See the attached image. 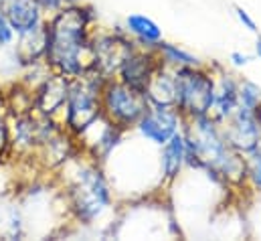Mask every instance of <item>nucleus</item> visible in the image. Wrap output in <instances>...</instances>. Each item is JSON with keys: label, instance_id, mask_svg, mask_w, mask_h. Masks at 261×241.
I'll use <instances>...</instances> for the list:
<instances>
[{"label": "nucleus", "instance_id": "obj_1", "mask_svg": "<svg viewBox=\"0 0 261 241\" xmlns=\"http://www.w3.org/2000/svg\"><path fill=\"white\" fill-rule=\"evenodd\" d=\"M87 14L79 6H65L47 25V63L69 79L93 69V47L87 35Z\"/></svg>", "mask_w": 261, "mask_h": 241}, {"label": "nucleus", "instance_id": "obj_2", "mask_svg": "<svg viewBox=\"0 0 261 241\" xmlns=\"http://www.w3.org/2000/svg\"><path fill=\"white\" fill-rule=\"evenodd\" d=\"M187 164L204 168L227 182L245 181V158L233 150L223 138L221 126L213 116H198L185 120Z\"/></svg>", "mask_w": 261, "mask_h": 241}, {"label": "nucleus", "instance_id": "obj_3", "mask_svg": "<svg viewBox=\"0 0 261 241\" xmlns=\"http://www.w3.org/2000/svg\"><path fill=\"white\" fill-rule=\"evenodd\" d=\"M71 209L83 223H93L112 207V190L106 177L93 164H81L69 184Z\"/></svg>", "mask_w": 261, "mask_h": 241}, {"label": "nucleus", "instance_id": "obj_4", "mask_svg": "<svg viewBox=\"0 0 261 241\" xmlns=\"http://www.w3.org/2000/svg\"><path fill=\"white\" fill-rule=\"evenodd\" d=\"M150 102L142 89H136L122 79H108L101 85V116L118 130L136 128L146 114Z\"/></svg>", "mask_w": 261, "mask_h": 241}, {"label": "nucleus", "instance_id": "obj_5", "mask_svg": "<svg viewBox=\"0 0 261 241\" xmlns=\"http://www.w3.org/2000/svg\"><path fill=\"white\" fill-rule=\"evenodd\" d=\"M176 81V110L185 120L211 116L215 98V77L202 67L174 69Z\"/></svg>", "mask_w": 261, "mask_h": 241}, {"label": "nucleus", "instance_id": "obj_6", "mask_svg": "<svg viewBox=\"0 0 261 241\" xmlns=\"http://www.w3.org/2000/svg\"><path fill=\"white\" fill-rule=\"evenodd\" d=\"M101 85L89 71L69 81L65 102V122L77 134L101 116Z\"/></svg>", "mask_w": 261, "mask_h": 241}, {"label": "nucleus", "instance_id": "obj_7", "mask_svg": "<svg viewBox=\"0 0 261 241\" xmlns=\"http://www.w3.org/2000/svg\"><path fill=\"white\" fill-rule=\"evenodd\" d=\"M223 138L239 154L261 148V122L255 110L237 108L227 120L219 122Z\"/></svg>", "mask_w": 261, "mask_h": 241}, {"label": "nucleus", "instance_id": "obj_8", "mask_svg": "<svg viewBox=\"0 0 261 241\" xmlns=\"http://www.w3.org/2000/svg\"><path fill=\"white\" fill-rule=\"evenodd\" d=\"M180 126H185V118L176 108L150 106L146 114L138 120L136 130L148 142L164 146L176 132H180Z\"/></svg>", "mask_w": 261, "mask_h": 241}, {"label": "nucleus", "instance_id": "obj_9", "mask_svg": "<svg viewBox=\"0 0 261 241\" xmlns=\"http://www.w3.org/2000/svg\"><path fill=\"white\" fill-rule=\"evenodd\" d=\"M160 57L156 53V49H134L124 57V61L118 67V79H122L124 83H128L136 89H146L148 81L152 79V75L156 73V69L160 67Z\"/></svg>", "mask_w": 261, "mask_h": 241}, {"label": "nucleus", "instance_id": "obj_10", "mask_svg": "<svg viewBox=\"0 0 261 241\" xmlns=\"http://www.w3.org/2000/svg\"><path fill=\"white\" fill-rule=\"evenodd\" d=\"M0 8L4 10L14 35H24L45 25L43 8L39 6L37 0H4Z\"/></svg>", "mask_w": 261, "mask_h": 241}, {"label": "nucleus", "instance_id": "obj_11", "mask_svg": "<svg viewBox=\"0 0 261 241\" xmlns=\"http://www.w3.org/2000/svg\"><path fill=\"white\" fill-rule=\"evenodd\" d=\"M150 106H166L176 108V81H174V69L160 65L152 79L148 81L144 89Z\"/></svg>", "mask_w": 261, "mask_h": 241}, {"label": "nucleus", "instance_id": "obj_12", "mask_svg": "<svg viewBox=\"0 0 261 241\" xmlns=\"http://www.w3.org/2000/svg\"><path fill=\"white\" fill-rule=\"evenodd\" d=\"M237 87H239V81L229 73H221V77L215 79V98H213L211 116L217 122L227 120L239 108Z\"/></svg>", "mask_w": 261, "mask_h": 241}, {"label": "nucleus", "instance_id": "obj_13", "mask_svg": "<svg viewBox=\"0 0 261 241\" xmlns=\"http://www.w3.org/2000/svg\"><path fill=\"white\" fill-rule=\"evenodd\" d=\"M69 77L55 73L53 77H49L43 87L37 91V106L43 114H53L57 110H61L67 102V93H69Z\"/></svg>", "mask_w": 261, "mask_h": 241}, {"label": "nucleus", "instance_id": "obj_14", "mask_svg": "<svg viewBox=\"0 0 261 241\" xmlns=\"http://www.w3.org/2000/svg\"><path fill=\"white\" fill-rule=\"evenodd\" d=\"M162 148V156H160V166H162V175L166 181H174L182 166L187 164V140L182 130L176 132Z\"/></svg>", "mask_w": 261, "mask_h": 241}, {"label": "nucleus", "instance_id": "obj_15", "mask_svg": "<svg viewBox=\"0 0 261 241\" xmlns=\"http://www.w3.org/2000/svg\"><path fill=\"white\" fill-rule=\"evenodd\" d=\"M47 41H49L47 25H41V27H37L31 33L18 35V45H16L14 55L22 61V63H35V61H39L41 57H45V53H47Z\"/></svg>", "mask_w": 261, "mask_h": 241}, {"label": "nucleus", "instance_id": "obj_16", "mask_svg": "<svg viewBox=\"0 0 261 241\" xmlns=\"http://www.w3.org/2000/svg\"><path fill=\"white\" fill-rule=\"evenodd\" d=\"M126 29L146 49H154L162 41V29L146 14H130L126 18Z\"/></svg>", "mask_w": 261, "mask_h": 241}, {"label": "nucleus", "instance_id": "obj_17", "mask_svg": "<svg viewBox=\"0 0 261 241\" xmlns=\"http://www.w3.org/2000/svg\"><path fill=\"white\" fill-rule=\"evenodd\" d=\"M156 53L160 57V63L170 67V69H182V67H200L198 57H195L193 53L185 51L182 47L174 45V43H164L160 41L156 47Z\"/></svg>", "mask_w": 261, "mask_h": 241}, {"label": "nucleus", "instance_id": "obj_18", "mask_svg": "<svg viewBox=\"0 0 261 241\" xmlns=\"http://www.w3.org/2000/svg\"><path fill=\"white\" fill-rule=\"evenodd\" d=\"M237 98H239V108H247V110H255V112L261 108V87L249 79L239 81Z\"/></svg>", "mask_w": 261, "mask_h": 241}, {"label": "nucleus", "instance_id": "obj_19", "mask_svg": "<svg viewBox=\"0 0 261 241\" xmlns=\"http://www.w3.org/2000/svg\"><path fill=\"white\" fill-rule=\"evenodd\" d=\"M243 158H245V181L255 190H261V148L243 154Z\"/></svg>", "mask_w": 261, "mask_h": 241}, {"label": "nucleus", "instance_id": "obj_20", "mask_svg": "<svg viewBox=\"0 0 261 241\" xmlns=\"http://www.w3.org/2000/svg\"><path fill=\"white\" fill-rule=\"evenodd\" d=\"M12 41H14V31H12V27H10L4 10L0 8V49L10 47Z\"/></svg>", "mask_w": 261, "mask_h": 241}, {"label": "nucleus", "instance_id": "obj_21", "mask_svg": "<svg viewBox=\"0 0 261 241\" xmlns=\"http://www.w3.org/2000/svg\"><path fill=\"white\" fill-rule=\"evenodd\" d=\"M235 14H237V20L247 29V31H251V33H257V25H255V20L251 18V14L245 10V8H241V6H235Z\"/></svg>", "mask_w": 261, "mask_h": 241}, {"label": "nucleus", "instance_id": "obj_22", "mask_svg": "<svg viewBox=\"0 0 261 241\" xmlns=\"http://www.w3.org/2000/svg\"><path fill=\"white\" fill-rule=\"evenodd\" d=\"M39 2V6L43 8V12L45 10H53V12H57V10H61V8H65L67 2L65 0H37Z\"/></svg>", "mask_w": 261, "mask_h": 241}, {"label": "nucleus", "instance_id": "obj_23", "mask_svg": "<svg viewBox=\"0 0 261 241\" xmlns=\"http://www.w3.org/2000/svg\"><path fill=\"white\" fill-rule=\"evenodd\" d=\"M229 61H231V65H235V67H245V65H249L251 57H249V55H245V53L233 51V53L229 55Z\"/></svg>", "mask_w": 261, "mask_h": 241}, {"label": "nucleus", "instance_id": "obj_24", "mask_svg": "<svg viewBox=\"0 0 261 241\" xmlns=\"http://www.w3.org/2000/svg\"><path fill=\"white\" fill-rule=\"evenodd\" d=\"M255 51H257V55H259V59H261V37H257V43H255Z\"/></svg>", "mask_w": 261, "mask_h": 241}, {"label": "nucleus", "instance_id": "obj_25", "mask_svg": "<svg viewBox=\"0 0 261 241\" xmlns=\"http://www.w3.org/2000/svg\"><path fill=\"white\" fill-rule=\"evenodd\" d=\"M0 2H2V0H0Z\"/></svg>", "mask_w": 261, "mask_h": 241}]
</instances>
